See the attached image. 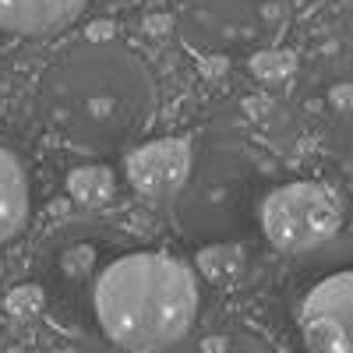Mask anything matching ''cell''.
Instances as JSON below:
<instances>
[{
	"instance_id": "cell-6",
	"label": "cell",
	"mask_w": 353,
	"mask_h": 353,
	"mask_svg": "<svg viewBox=\"0 0 353 353\" xmlns=\"http://www.w3.org/2000/svg\"><path fill=\"white\" fill-rule=\"evenodd\" d=\"M191 159L194 152L184 138H159V141L131 149L124 159V170L134 191L149 198H166L173 191H181V184L188 181Z\"/></svg>"
},
{
	"instance_id": "cell-2",
	"label": "cell",
	"mask_w": 353,
	"mask_h": 353,
	"mask_svg": "<svg viewBox=\"0 0 353 353\" xmlns=\"http://www.w3.org/2000/svg\"><path fill=\"white\" fill-rule=\"evenodd\" d=\"M92 304L113 346L159 353L191 329L198 314V279L170 254L138 251L99 272Z\"/></svg>"
},
{
	"instance_id": "cell-5",
	"label": "cell",
	"mask_w": 353,
	"mask_h": 353,
	"mask_svg": "<svg viewBox=\"0 0 353 353\" xmlns=\"http://www.w3.org/2000/svg\"><path fill=\"white\" fill-rule=\"evenodd\" d=\"M307 353H353V269L325 276L301 304Z\"/></svg>"
},
{
	"instance_id": "cell-1",
	"label": "cell",
	"mask_w": 353,
	"mask_h": 353,
	"mask_svg": "<svg viewBox=\"0 0 353 353\" xmlns=\"http://www.w3.org/2000/svg\"><path fill=\"white\" fill-rule=\"evenodd\" d=\"M43 110L50 128L71 145L110 149L149 124L152 81L121 46H81L46 74Z\"/></svg>"
},
{
	"instance_id": "cell-8",
	"label": "cell",
	"mask_w": 353,
	"mask_h": 353,
	"mask_svg": "<svg viewBox=\"0 0 353 353\" xmlns=\"http://www.w3.org/2000/svg\"><path fill=\"white\" fill-rule=\"evenodd\" d=\"M28 219V181L21 163L0 149V244L11 241Z\"/></svg>"
},
{
	"instance_id": "cell-4",
	"label": "cell",
	"mask_w": 353,
	"mask_h": 353,
	"mask_svg": "<svg viewBox=\"0 0 353 353\" xmlns=\"http://www.w3.org/2000/svg\"><path fill=\"white\" fill-rule=\"evenodd\" d=\"M279 18V0H181V21L191 43L226 53L230 46L258 43L261 21Z\"/></svg>"
},
{
	"instance_id": "cell-11",
	"label": "cell",
	"mask_w": 353,
	"mask_h": 353,
	"mask_svg": "<svg viewBox=\"0 0 353 353\" xmlns=\"http://www.w3.org/2000/svg\"><path fill=\"white\" fill-rule=\"evenodd\" d=\"M159 353H261V350L237 336H201L194 343H184V336H181L173 346H166Z\"/></svg>"
},
{
	"instance_id": "cell-10",
	"label": "cell",
	"mask_w": 353,
	"mask_h": 353,
	"mask_svg": "<svg viewBox=\"0 0 353 353\" xmlns=\"http://www.w3.org/2000/svg\"><path fill=\"white\" fill-rule=\"evenodd\" d=\"M198 269H201L205 279H212V283H233L241 276V269H244V258H241L237 248H209V251H201Z\"/></svg>"
},
{
	"instance_id": "cell-12",
	"label": "cell",
	"mask_w": 353,
	"mask_h": 353,
	"mask_svg": "<svg viewBox=\"0 0 353 353\" xmlns=\"http://www.w3.org/2000/svg\"><path fill=\"white\" fill-rule=\"evenodd\" d=\"M293 57L290 53H254V61H251V71L258 74V78H265V81H283L286 74H293Z\"/></svg>"
},
{
	"instance_id": "cell-3",
	"label": "cell",
	"mask_w": 353,
	"mask_h": 353,
	"mask_svg": "<svg viewBox=\"0 0 353 353\" xmlns=\"http://www.w3.org/2000/svg\"><path fill=\"white\" fill-rule=\"evenodd\" d=\"M343 226V201L329 184L297 181L272 191L261 205V230L276 251L301 254L332 241Z\"/></svg>"
},
{
	"instance_id": "cell-7",
	"label": "cell",
	"mask_w": 353,
	"mask_h": 353,
	"mask_svg": "<svg viewBox=\"0 0 353 353\" xmlns=\"http://www.w3.org/2000/svg\"><path fill=\"white\" fill-rule=\"evenodd\" d=\"M85 0H0V28L21 36H43L78 18Z\"/></svg>"
},
{
	"instance_id": "cell-13",
	"label": "cell",
	"mask_w": 353,
	"mask_h": 353,
	"mask_svg": "<svg viewBox=\"0 0 353 353\" xmlns=\"http://www.w3.org/2000/svg\"><path fill=\"white\" fill-rule=\"evenodd\" d=\"M329 106L339 113H353V81H339L329 88Z\"/></svg>"
},
{
	"instance_id": "cell-9",
	"label": "cell",
	"mask_w": 353,
	"mask_h": 353,
	"mask_svg": "<svg viewBox=\"0 0 353 353\" xmlns=\"http://www.w3.org/2000/svg\"><path fill=\"white\" fill-rule=\"evenodd\" d=\"M113 188H117V181H113V173L106 166H78L68 176V191L81 205H103V201H110Z\"/></svg>"
}]
</instances>
